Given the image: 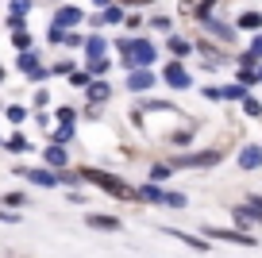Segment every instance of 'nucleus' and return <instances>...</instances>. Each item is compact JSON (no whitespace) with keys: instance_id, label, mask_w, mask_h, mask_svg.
<instances>
[{"instance_id":"4","label":"nucleus","mask_w":262,"mask_h":258,"mask_svg":"<svg viewBox=\"0 0 262 258\" xmlns=\"http://www.w3.org/2000/svg\"><path fill=\"white\" fill-rule=\"evenodd\" d=\"M85 224L89 227H97V231H120V216H108V212H89V216H85Z\"/></svg>"},{"instance_id":"2","label":"nucleus","mask_w":262,"mask_h":258,"mask_svg":"<svg viewBox=\"0 0 262 258\" xmlns=\"http://www.w3.org/2000/svg\"><path fill=\"white\" fill-rule=\"evenodd\" d=\"M224 158V150H196V154H181V158H173L170 162V169H208V166H216V162Z\"/></svg>"},{"instance_id":"7","label":"nucleus","mask_w":262,"mask_h":258,"mask_svg":"<svg viewBox=\"0 0 262 258\" xmlns=\"http://www.w3.org/2000/svg\"><path fill=\"white\" fill-rule=\"evenodd\" d=\"M239 166L243 169H258L262 166V150L258 146H239Z\"/></svg>"},{"instance_id":"5","label":"nucleus","mask_w":262,"mask_h":258,"mask_svg":"<svg viewBox=\"0 0 262 258\" xmlns=\"http://www.w3.org/2000/svg\"><path fill=\"white\" fill-rule=\"evenodd\" d=\"M231 216H235L243 227H262V208H243V204H235Z\"/></svg>"},{"instance_id":"24","label":"nucleus","mask_w":262,"mask_h":258,"mask_svg":"<svg viewBox=\"0 0 262 258\" xmlns=\"http://www.w3.org/2000/svg\"><path fill=\"white\" fill-rule=\"evenodd\" d=\"M243 108H247L251 116H262V108H258V100H254V97H247V100H243Z\"/></svg>"},{"instance_id":"19","label":"nucleus","mask_w":262,"mask_h":258,"mask_svg":"<svg viewBox=\"0 0 262 258\" xmlns=\"http://www.w3.org/2000/svg\"><path fill=\"white\" fill-rule=\"evenodd\" d=\"M31 12V0H12V16H27Z\"/></svg>"},{"instance_id":"15","label":"nucleus","mask_w":262,"mask_h":258,"mask_svg":"<svg viewBox=\"0 0 262 258\" xmlns=\"http://www.w3.org/2000/svg\"><path fill=\"white\" fill-rule=\"evenodd\" d=\"M19 70H24L27 77H31V73L39 70V62H35V54H31V50H27V54H19Z\"/></svg>"},{"instance_id":"27","label":"nucleus","mask_w":262,"mask_h":258,"mask_svg":"<svg viewBox=\"0 0 262 258\" xmlns=\"http://www.w3.org/2000/svg\"><path fill=\"white\" fill-rule=\"evenodd\" d=\"M4 204H24V193H4Z\"/></svg>"},{"instance_id":"20","label":"nucleus","mask_w":262,"mask_h":258,"mask_svg":"<svg viewBox=\"0 0 262 258\" xmlns=\"http://www.w3.org/2000/svg\"><path fill=\"white\" fill-rule=\"evenodd\" d=\"M12 42H16V47L27 54V47H31V35H27V31H19V35H12Z\"/></svg>"},{"instance_id":"10","label":"nucleus","mask_w":262,"mask_h":258,"mask_svg":"<svg viewBox=\"0 0 262 258\" xmlns=\"http://www.w3.org/2000/svg\"><path fill=\"white\" fill-rule=\"evenodd\" d=\"M108 97H112V89H108L104 81H93V85H89V100H97V104H104Z\"/></svg>"},{"instance_id":"8","label":"nucleus","mask_w":262,"mask_h":258,"mask_svg":"<svg viewBox=\"0 0 262 258\" xmlns=\"http://www.w3.org/2000/svg\"><path fill=\"white\" fill-rule=\"evenodd\" d=\"M77 19H81V12H77V8H62V12L54 16V27H62V31H66V27L77 24Z\"/></svg>"},{"instance_id":"17","label":"nucleus","mask_w":262,"mask_h":258,"mask_svg":"<svg viewBox=\"0 0 262 258\" xmlns=\"http://www.w3.org/2000/svg\"><path fill=\"white\" fill-rule=\"evenodd\" d=\"M166 204H173V208H185V193H173V189H166Z\"/></svg>"},{"instance_id":"9","label":"nucleus","mask_w":262,"mask_h":258,"mask_svg":"<svg viewBox=\"0 0 262 258\" xmlns=\"http://www.w3.org/2000/svg\"><path fill=\"white\" fill-rule=\"evenodd\" d=\"M42 158H47V166H54V169H62L66 162H70V158H66V150H62V146H47V154H42Z\"/></svg>"},{"instance_id":"22","label":"nucleus","mask_w":262,"mask_h":258,"mask_svg":"<svg viewBox=\"0 0 262 258\" xmlns=\"http://www.w3.org/2000/svg\"><path fill=\"white\" fill-rule=\"evenodd\" d=\"M170 50L173 54H189V42L185 39H170Z\"/></svg>"},{"instance_id":"13","label":"nucleus","mask_w":262,"mask_h":258,"mask_svg":"<svg viewBox=\"0 0 262 258\" xmlns=\"http://www.w3.org/2000/svg\"><path fill=\"white\" fill-rule=\"evenodd\" d=\"M85 54H89L93 62H104V42H100V39H89V42H85Z\"/></svg>"},{"instance_id":"30","label":"nucleus","mask_w":262,"mask_h":258,"mask_svg":"<svg viewBox=\"0 0 262 258\" xmlns=\"http://www.w3.org/2000/svg\"><path fill=\"white\" fill-rule=\"evenodd\" d=\"M0 81H4V66H0Z\"/></svg>"},{"instance_id":"32","label":"nucleus","mask_w":262,"mask_h":258,"mask_svg":"<svg viewBox=\"0 0 262 258\" xmlns=\"http://www.w3.org/2000/svg\"><path fill=\"white\" fill-rule=\"evenodd\" d=\"M258 77H262V73H258Z\"/></svg>"},{"instance_id":"21","label":"nucleus","mask_w":262,"mask_h":258,"mask_svg":"<svg viewBox=\"0 0 262 258\" xmlns=\"http://www.w3.org/2000/svg\"><path fill=\"white\" fill-rule=\"evenodd\" d=\"M8 150H27V139L24 135H12L8 139Z\"/></svg>"},{"instance_id":"14","label":"nucleus","mask_w":262,"mask_h":258,"mask_svg":"<svg viewBox=\"0 0 262 258\" xmlns=\"http://www.w3.org/2000/svg\"><path fill=\"white\" fill-rule=\"evenodd\" d=\"M166 77H170V85H181V89L189 85V73L181 70V66H170V73H166Z\"/></svg>"},{"instance_id":"28","label":"nucleus","mask_w":262,"mask_h":258,"mask_svg":"<svg viewBox=\"0 0 262 258\" xmlns=\"http://www.w3.org/2000/svg\"><path fill=\"white\" fill-rule=\"evenodd\" d=\"M0 220H4V224H19V220L12 216V212H4V208H0Z\"/></svg>"},{"instance_id":"16","label":"nucleus","mask_w":262,"mask_h":258,"mask_svg":"<svg viewBox=\"0 0 262 258\" xmlns=\"http://www.w3.org/2000/svg\"><path fill=\"white\" fill-rule=\"evenodd\" d=\"M70 139H74V127H70V123L54 127V146H58V143H70Z\"/></svg>"},{"instance_id":"12","label":"nucleus","mask_w":262,"mask_h":258,"mask_svg":"<svg viewBox=\"0 0 262 258\" xmlns=\"http://www.w3.org/2000/svg\"><path fill=\"white\" fill-rule=\"evenodd\" d=\"M127 85H131V89H150V85H155V77H150V73H131V77H127Z\"/></svg>"},{"instance_id":"6","label":"nucleus","mask_w":262,"mask_h":258,"mask_svg":"<svg viewBox=\"0 0 262 258\" xmlns=\"http://www.w3.org/2000/svg\"><path fill=\"white\" fill-rule=\"evenodd\" d=\"M205 235L224 239V243H243V247H254V239H251V235H243V231H220V227H205Z\"/></svg>"},{"instance_id":"31","label":"nucleus","mask_w":262,"mask_h":258,"mask_svg":"<svg viewBox=\"0 0 262 258\" xmlns=\"http://www.w3.org/2000/svg\"><path fill=\"white\" fill-rule=\"evenodd\" d=\"M97 4H108V0H97Z\"/></svg>"},{"instance_id":"18","label":"nucleus","mask_w":262,"mask_h":258,"mask_svg":"<svg viewBox=\"0 0 262 258\" xmlns=\"http://www.w3.org/2000/svg\"><path fill=\"white\" fill-rule=\"evenodd\" d=\"M258 24H262L258 12H247V16H239V27H258Z\"/></svg>"},{"instance_id":"3","label":"nucleus","mask_w":262,"mask_h":258,"mask_svg":"<svg viewBox=\"0 0 262 258\" xmlns=\"http://www.w3.org/2000/svg\"><path fill=\"white\" fill-rule=\"evenodd\" d=\"M16 174H19V178H27L31 185H47V189L58 185V174H50V169H27V166H16Z\"/></svg>"},{"instance_id":"23","label":"nucleus","mask_w":262,"mask_h":258,"mask_svg":"<svg viewBox=\"0 0 262 258\" xmlns=\"http://www.w3.org/2000/svg\"><path fill=\"white\" fill-rule=\"evenodd\" d=\"M24 116H27V112H24L19 104H12V108H8V120H12V123H24Z\"/></svg>"},{"instance_id":"11","label":"nucleus","mask_w":262,"mask_h":258,"mask_svg":"<svg viewBox=\"0 0 262 258\" xmlns=\"http://www.w3.org/2000/svg\"><path fill=\"white\" fill-rule=\"evenodd\" d=\"M139 197L143 201H155V204H166V189H158V185H143Z\"/></svg>"},{"instance_id":"25","label":"nucleus","mask_w":262,"mask_h":258,"mask_svg":"<svg viewBox=\"0 0 262 258\" xmlns=\"http://www.w3.org/2000/svg\"><path fill=\"white\" fill-rule=\"evenodd\" d=\"M100 19H108V24H116V19H123V12H120V8H108L104 16H100Z\"/></svg>"},{"instance_id":"26","label":"nucleus","mask_w":262,"mask_h":258,"mask_svg":"<svg viewBox=\"0 0 262 258\" xmlns=\"http://www.w3.org/2000/svg\"><path fill=\"white\" fill-rule=\"evenodd\" d=\"M70 85H89V73H70Z\"/></svg>"},{"instance_id":"1","label":"nucleus","mask_w":262,"mask_h":258,"mask_svg":"<svg viewBox=\"0 0 262 258\" xmlns=\"http://www.w3.org/2000/svg\"><path fill=\"white\" fill-rule=\"evenodd\" d=\"M81 178L89 181V185L104 189V193H108V197H116V201H131V197H139L123 178H116V174H104V169H81Z\"/></svg>"},{"instance_id":"29","label":"nucleus","mask_w":262,"mask_h":258,"mask_svg":"<svg viewBox=\"0 0 262 258\" xmlns=\"http://www.w3.org/2000/svg\"><path fill=\"white\" fill-rule=\"evenodd\" d=\"M123 4H150V0H123Z\"/></svg>"}]
</instances>
